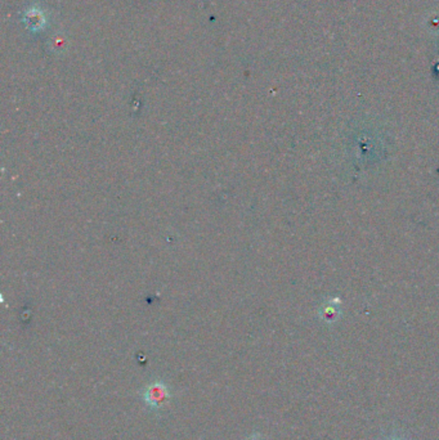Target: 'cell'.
I'll return each mask as SVG.
<instances>
[{
    "instance_id": "obj_1",
    "label": "cell",
    "mask_w": 439,
    "mask_h": 440,
    "mask_svg": "<svg viewBox=\"0 0 439 440\" xmlns=\"http://www.w3.org/2000/svg\"><path fill=\"white\" fill-rule=\"evenodd\" d=\"M171 390L164 382H153L146 387L144 391V401L153 411L162 410L169 403Z\"/></svg>"
},
{
    "instance_id": "obj_2",
    "label": "cell",
    "mask_w": 439,
    "mask_h": 440,
    "mask_svg": "<svg viewBox=\"0 0 439 440\" xmlns=\"http://www.w3.org/2000/svg\"><path fill=\"white\" fill-rule=\"evenodd\" d=\"M246 440H266V439H264V438H263V437H261L260 434H258V432H255V434H251L250 437H249V438H248V439Z\"/></svg>"
},
{
    "instance_id": "obj_3",
    "label": "cell",
    "mask_w": 439,
    "mask_h": 440,
    "mask_svg": "<svg viewBox=\"0 0 439 440\" xmlns=\"http://www.w3.org/2000/svg\"><path fill=\"white\" fill-rule=\"evenodd\" d=\"M388 440H402V439H399V438H392V439H388Z\"/></svg>"
}]
</instances>
